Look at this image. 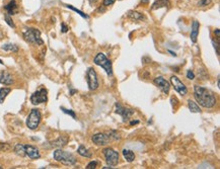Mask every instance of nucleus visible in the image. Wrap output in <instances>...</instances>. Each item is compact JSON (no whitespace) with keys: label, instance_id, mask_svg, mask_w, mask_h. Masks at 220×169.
Instances as JSON below:
<instances>
[{"label":"nucleus","instance_id":"1","mask_svg":"<svg viewBox=\"0 0 220 169\" xmlns=\"http://www.w3.org/2000/svg\"><path fill=\"white\" fill-rule=\"evenodd\" d=\"M194 96L197 102L205 109H212L216 104V97L212 91L200 85L194 86Z\"/></svg>","mask_w":220,"mask_h":169},{"label":"nucleus","instance_id":"2","mask_svg":"<svg viewBox=\"0 0 220 169\" xmlns=\"http://www.w3.org/2000/svg\"><path fill=\"white\" fill-rule=\"evenodd\" d=\"M53 157L56 161L60 162V163L67 165V166H72L76 163V158L74 157L73 154L69 152H66L61 148H57L53 153Z\"/></svg>","mask_w":220,"mask_h":169},{"label":"nucleus","instance_id":"3","mask_svg":"<svg viewBox=\"0 0 220 169\" xmlns=\"http://www.w3.org/2000/svg\"><path fill=\"white\" fill-rule=\"evenodd\" d=\"M23 39L30 44H35L39 46L44 45V41L41 38V32L38 29H34V27L26 29V30L23 32Z\"/></svg>","mask_w":220,"mask_h":169},{"label":"nucleus","instance_id":"4","mask_svg":"<svg viewBox=\"0 0 220 169\" xmlns=\"http://www.w3.org/2000/svg\"><path fill=\"white\" fill-rule=\"evenodd\" d=\"M94 62L95 65L104 68L105 71L107 72L108 76H110V77L113 76V66H112V62L110 59H108L105 54L103 53L97 54V56H95L94 59Z\"/></svg>","mask_w":220,"mask_h":169},{"label":"nucleus","instance_id":"5","mask_svg":"<svg viewBox=\"0 0 220 169\" xmlns=\"http://www.w3.org/2000/svg\"><path fill=\"white\" fill-rule=\"evenodd\" d=\"M41 119H42L41 112L38 109H33L27 119V127L30 130H37L40 122H41Z\"/></svg>","mask_w":220,"mask_h":169},{"label":"nucleus","instance_id":"6","mask_svg":"<svg viewBox=\"0 0 220 169\" xmlns=\"http://www.w3.org/2000/svg\"><path fill=\"white\" fill-rule=\"evenodd\" d=\"M30 102L34 105H38V104L45 103L48 101V91L46 88H40L37 91L30 95Z\"/></svg>","mask_w":220,"mask_h":169},{"label":"nucleus","instance_id":"7","mask_svg":"<svg viewBox=\"0 0 220 169\" xmlns=\"http://www.w3.org/2000/svg\"><path fill=\"white\" fill-rule=\"evenodd\" d=\"M103 153L105 155V158H106L107 164L112 167L116 166L118 162H119V153L112 148H105Z\"/></svg>","mask_w":220,"mask_h":169},{"label":"nucleus","instance_id":"8","mask_svg":"<svg viewBox=\"0 0 220 169\" xmlns=\"http://www.w3.org/2000/svg\"><path fill=\"white\" fill-rule=\"evenodd\" d=\"M86 81H87L89 90L94 91L98 88V85L100 84H98L97 72H95V70L94 68H91V67L88 68L87 72H86Z\"/></svg>","mask_w":220,"mask_h":169},{"label":"nucleus","instance_id":"9","mask_svg":"<svg viewBox=\"0 0 220 169\" xmlns=\"http://www.w3.org/2000/svg\"><path fill=\"white\" fill-rule=\"evenodd\" d=\"M115 107H116L115 112L122 116L124 122H128L130 119V118H131V116L134 115V109H128V107H124V106L121 105L119 102H116V104H115Z\"/></svg>","mask_w":220,"mask_h":169},{"label":"nucleus","instance_id":"10","mask_svg":"<svg viewBox=\"0 0 220 169\" xmlns=\"http://www.w3.org/2000/svg\"><path fill=\"white\" fill-rule=\"evenodd\" d=\"M91 141L97 146H106L111 142L112 139L109 133H98L91 137Z\"/></svg>","mask_w":220,"mask_h":169},{"label":"nucleus","instance_id":"11","mask_svg":"<svg viewBox=\"0 0 220 169\" xmlns=\"http://www.w3.org/2000/svg\"><path fill=\"white\" fill-rule=\"evenodd\" d=\"M170 82H172L173 88H175V90L176 92H179V93L183 95V96L187 94V92H188L187 87H186L185 84L183 83L176 76H172V77H170Z\"/></svg>","mask_w":220,"mask_h":169},{"label":"nucleus","instance_id":"12","mask_svg":"<svg viewBox=\"0 0 220 169\" xmlns=\"http://www.w3.org/2000/svg\"><path fill=\"white\" fill-rule=\"evenodd\" d=\"M154 84H155L165 94H167L169 92V89H170L169 82L165 80L162 76H157V77L154 78Z\"/></svg>","mask_w":220,"mask_h":169},{"label":"nucleus","instance_id":"13","mask_svg":"<svg viewBox=\"0 0 220 169\" xmlns=\"http://www.w3.org/2000/svg\"><path fill=\"white\" fill-rule=\"evenodd\" d=\"M24 148H26L27 156H29L30 159H39L41 157V153L37 147L33 145H24Z\"/></svg>","mask_w":220,"mask_h":169},{"label":"nucleus","instance_id":"14","mask_svg":"<svg viewBox=\"0 0 220 169\" xmlns=\"http://www.w3.org/2000/svg\"><path fill=\"white\" fill-rule=\"evenodd\" d=\"M14 83V79L10 73L7 71L0 72V84L3 85H12Z\"/></svg>","mask_w":220,"mask_h":169},{"label":"nucleus","instance_id":"15","mask_svg":"<svg viewBox=\"0 0 220 169\" xmlns=\"http://www.w3.org/2000/svg\"><path fill=\"white\" fill-rule=\"evenodd\" d=\"M68 143V137L66 136H60L56 140L50 142V147H54V148H62Z\"/></svg>","mask_w":220,"mask_h":169},{"label":"nucleus","instance_id":"16","mask_svg":"<svg viewBox=\"0 0 220 169\" xmlns=\"http://www.w3.org/2000/svg\"><path fill=\"white\" fill-rule=\"evenodd\" d=\"M199 29H200V23L198 22L197 20L193 21V24H192V29H191V41L193 43H197V38L198 35H199Z\"/></svg>","mask_w":220,"mask_h":169},{"label":"nucleus","instance_id":"17","mask_svg":"<svg viewBox=\"0 0 220 169\" xmlns=\"http://www.w3.org/2000/svg\"><path fill=\"white\" fill-rule=\"evenodd\" d=\"M4 8H5V10L7 11V14H9V15L15 14L18 10V6H17V3L15 0L9 1V3H7V4L4 6Z\"/></svg>","mask_w":220,"mask_h":169},{"label":"nucleus","instance_id":"18","mask_svg":"<svg viewBox=\"0 0 220 169\" xmlns=\"http://www.w3.org/2000/svg\"><path fill=\"white\" fill-rule=\"evenodd\" d=\"M169 6H170L169 0H156L152 4V6H151V9H152V10H156V9L163 8V7L169 8Z\"/></svg>","mask_w":220,"mask_h":169},{"label":"nucleus","instance_id":"19","mask_svg":"<svg viewBox=\"0 0 220 169\" xmlns=\"http://www.w3.org/2000/svg\"><path fill=\"white\" fill-rule=\"evenodd\" d=\"M127 16H128L130 19H132V20H145V19H146V17L144 16L143 13L138 12V11H133V10L128 11Z\"/></svg>","mask_w":220,"mask_h":169},{"label":"nucleus","instance_id":"20","mask_svg":"<svg viewBox=\"0 0 220 169\" xmlns=\"http://www.w3.org/2000/svg\"><path fill=\"white\" fill-rule=\"evenodd\" d=\"M14 153L18 156H20V157H26L27 154H26V148H24V145L23 144H16V145L14 146Z\"/></svg>","mask_w":220,"mask_h":169},{"label":"nucleus","instance_id":"21","mask_svg":"<svg viewBox=\"0 0 220 169\" xmlns=\"http://www.w3.org/2000/svg\"><path fill=\"white\" fill-rule=\"evenodd\" d=\"M123 156H124V158H125V160L127 162H129V163L133 162V161H134V159H135L134 152L131 151V150H128V149H124L123 150Z\"/></svg>","mask_w":220,"mask_h":169},{"label":"nucleus","instance_id":"22","mask_svg":"<svg viewBox=\"0 0 220 169\" xmlns=\"http://www.w3.org/2000/svg\"><path fill=\"white\" fill-rule=\"evenodd\" d=\"M77 153L82 156V157H86V158H90L91 157V153L88 151V149H86L83 145H80L77 149Z\"/></svg>","mask_w":220,"mask_h":169},{"label":"nucleus","instance_id":"23","mask_svg":"<svg viewBox=\"0 0 220 169\" xmlns=\"http://www.w3.org/2000/svg\"><path fill=\"white\" fill-rule=\"evenodd\" d=\"M11 92V89L8 87H2L0 88V103H3L7 95Z\"/></svg>","mask_w":220,"mask_h":169},{"label":"nucleus","instance_id":"24","mask_svg":"<svg viewBox=\"0 0 220 169\" xmlns=\"http://www.w3.org/2000/svg\"><path fill=\"white\" fill-rule=\"evenodd\" d=\"M188 107L191 112H201V109L197 104V102H195V101L191 100V99L188 100Z\"/></svg>","mask_w":220,"mask_h":169},{"label":"nucleus","instance_id":"25","mask_svg":"<svg viewBox=\"0 0 220 169\" xmlns=\"http://www.w3.org/2000/svg\"><path fill=\"white\" fill-rule=\"evenodd\" d=\"M1 49L6 52H12V53H16L18 51V47L14 44H5L2 46Z\"/></svg>","mask_w":220,"mask_h":169},{"label":"nucleus","instance_id":"26","mask_svg":"<svg viewBox=\"0 0 220 169\" xmlns=\"http://www.w3.org/2000/svg\"><path fill=\"white\" fill-rule=\"evenodd\" d=\"M68 8L69 9H71V10H73V11H75V12H77V13H78L80 16L81 17H83V18H86V19H88V15L87 14H85V13H83V12L81 11V10H79V9H77V8H75V7H73L72 5H70V4H67L66 5Z\"/></svg>","mask_w":220,"mask_h":169},{"label":"nucleus","instance_id":"27","mask_svg":"<svg viewBox=\"0 0 220 169\" xmlns=\"http://www.w3.org/2000/svg\"><path fill=\"white\" fill-rule=\"evenodd\" d=\"M4 19H5V21H6V23H7L9 26L12 27V29H15V24H14L13 21H12V18H11L10 15L6 13V14L4 15Z\"/></svg>","mask_w":220,"mask_h":169},{"label":"nucleus","instance_id":"28","mask_svg":"<svg viewBox=\"0 0 220 169\" xmlns=\"http://www.w3.org/2000/svg\"><path fill=\"white\" fill-rule=\"evenodd\" d=\"M11 149V146L7 143H0V152H7Z\"/></svg>","mask_w":220,"mask_h":169},{"label":"nucleus","instance_id":"29","mask_svg":"<svg viewBox=\"0 0 220 169\" xmlns=\"http://www.w3.org/2000/svg\"><path fill=\"white\" fill-rule=\"evenodd\" d=\"M61 110L64 113H66V115H69L70 116H72L73 119H76V115H75V112H74V110H72V109H64V107H61Z\"/></svg>","mask_w":220,"mask_h":169},{"label":"nucleus","instance_id":"30","mask_svg":"<svg viewBox=\"0 0 220 169\" xmlns=\"http://www.w3.org/2000/svg\"><path fill=\"white\" fill-rule=\"evenodd\" d=\"M210 3H211V0H199V2H198V5H199L200 7H204V6L209 5Z\"/></svg>","mask_w":220,"mask_h":169},{"label":"nucleus","instance_id":"31","mask_svg":"<svg viewBox=\"0 0 220 169\" xmlns=\"http://www.w3.org/2000/svg\"><path fill=\"white\" fill-rule=\"evenodd\" d=\"M97 165H98L97 161H91V162H89V163L87 164L86 169H94L95 167H97Z\"/></svg>","mask_w":220,"mask_h":169},{"label":"nucleus","instance_id":"32","mask_svg":"<svg viewBox=\"0 0 220 169\" xmlns=\"http://www.w3.org/2000/svg\"><path fill=\"white\" fill-rule=\"evenodd\" d=\"M187 78L190 79V80H193L195 78V74L193 71H191V70H188L187 71Z\"/></svg>","mask_w":220,"mask_h":169},{"label":"nucleus","instance_id":"33","mask_svg":"<svg viewBox=\"0 0 220 169\" xmlns=\"http://www.w3.org/2000/svg\"><path fill=\"white\" fill-rule=\"evenodd\" d=\"M68 29H68V26H66V24H65L64 22H62L61 23V32L63 33H66L68 32Z\"/></svg>","mask_w":220,"mask_h":169},{"label":"nucleus","instance_id":"34","mask_svg":"<svg viewBox=\"0 0 220 169\" xmlns=\"http://www.w3.org/2000/svg\"><path fill=\"white\" fill-rule=\"evenodd\" d=\"M115 1L116 0H104V6H109V5H112V4H114Z\"/></svg>","mask_w":220,"mask_h":169},{"label":"nucleus","instance_id":"35","mask_svg":"<svg viewBox=\"0 0 220 169\" xmlns=\"http://www.w3.org/2000/svg\"><path fill=\"white\" fill-rule=\"evenodd\" d=\"M213 43V45H214V48H215V50H216V54H217V56L219 57V44L217 42H214V41H212Z\"/></svg>","mask_w":220,"mask_h":169},{"label":"nucleus","instance_id":"36","mask_svg":"<svg viewBox=\"0 0 220 169\" xmlns=\"http://www.w3.org/2000/svg\"><path fill=\"white\" fill-rule=\"evenodd\" d=\"M214 33L216 35V36H217V39H219V36H220V30L217 29H215L214 30Z\"/></svg>","mask_w":220,"mask_h":169},{"label":"nucleus","instance_id":"37","mask_svg":"<svg viewBox=\"0 0 220 169\" xmlns=\"http://www.w3.org/2000/svg\"><path fill=\"white\" fill-rule=\"evenodd\" d=\"M139 124V121H132V122H130V125L131 126H134V125H137Z\"/></svg>","mask_w":220,"mask_h":169},{"label":"nucleus","instance_id":"38","mask_svg":"<svg viewBox=\"0 0 220 169\" xmlns=\"http://www.w3.org/2000/svg\"><path fill=\"white\" fill-rule=\"evenodd\" d=\"M77 90H75V89H71L70 90V95H73L74 93H76Z\"/></svg>","mask_w":220,"mask_h":169},{"label":"nucleus","instance_id":"39","mask_svg":"<svg viewBox=\"0 0 220 169\" xmlns=\"http://www.w3.org/2000/svg\"><path fill=\"white\" fill-rule=\"evenodd\" d=\"M169 53H170V54H172V56H175V57L176 56V53H173V52H172V51H169Z\"/></svg>","mask_w":220,"mask_h":169},{"label":"nucleus","instance_id":"40","mask_svg":"<svg viewBox=\"0 0 220 169\" xmlns=\"http://www.w3.org/2000/svg\"><path fill=\"white\" fill-rule=\"evenodd\" d=\"M217 87H218V88L220 87V82H219V78L217 79Z\"/></svg>","mask_w":220,"mask_h":169},{"label":"nucleus","instance_id":"41","mask_svg":"<svg viewBox=\"0 0 220 169\" xmlns=\"http://www.w3.org/2000/svg\"><path fill=\"white\" fill-rule=\"evenodd\" d=\"M0 64H1V65H3V64H4V63H3V61H2L1 59H0Z\"/></svg>","mask_w":220,"mask_h":169},{"label":"nucleus","instance_id":"42","mask_svg":"<svg viewBox=\"0 0 220 169\" xmlns=\"http://www.w3.org/2000/svg\"><path fill=\"white\" fill-rule=\"evenodd\" d=\"M0 168H1V167H0Z\"/></svg>","mask_w":220,"mask_h":169}]
</instances>
